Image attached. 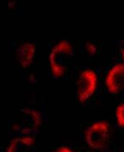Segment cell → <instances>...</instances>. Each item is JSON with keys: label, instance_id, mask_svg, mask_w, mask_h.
Returning a JSON list of instances; mask_svg holds the SVG:
<instances>
[{"label": "cell", "instance_id": "52a82bcc", "mask_svg": "<svg viewBox=\"0 0 124 152\" xmlns=\"http://www.w3.org/2000/svg\"><path fill=\"white\" fill-rule=\"evenodd\" d=\"M116 118L117 124L124 128V102L118 104L116 108Z\"/></svg>", "mask_w": 124, "mask_h": 152}, {"label": "cell", "instance_id": "3957f363", "mask_svg": "<svg viewBox=\"0 0 124 152\" xmlns=\"http://www.w3.org/2000/svg\"><path fill=\"white\" fill-rule=\"evenodd\" d=\"M98 78L92 69H85L80 72L76 83V96L80 102H85L92 97L97 90Z\"/></svg>", "mask_w": 124, "mask_h": 152}, {"label": "cell", "instance_id": "7a4b0ae2", "mask_svg": "<svg viewBox=\"0 0 124 152\" xmlns=\"http://www.w3.org/2000/svg\"><path fill=\"white\" fill-rule=\"evenodd\" d=\"M109 124L106 121L93 122L85 132V140L89 146L102 150L109 140Z\"/></svg>", "mask_w": 124, "mask_h": 152}, {"label": "cell", "instance_id": "5b68a950", "mask_svg": "<svg viewBox=\"0 0 124 152\" xmlns=\"http://www.w3.org/2000/svg\"><path fill=\"white\" fill-rule=\"evenodd\" d=\"M35 146V138L24 135L13 139L7 147L6 152H33Z\"/></svg>", "mask_w": 124, "mask_h": 152}, {"label": "cell", "instance_id": "ba28073f", "mask_svg": "<svg viewBox=\"0 0 124 152\" xmlns=\"http://www.w3.org/2000/svg\"><path fill=\"white\" fill-rule=\"evenodd\" d=\"M54 152H74V151L67 145H61L56 148Z\"/></svg>", "mask_w": 124, "mask_h": 152}, {"label": "cell", "instance_id": "9c48e42d", "mask_svg": "<svg viewBox=\"0 0 124 152\" xmlns=\"http://www.w3.org/2000/svg\"><path fill=\"white\" fill-rule=\"evenodd\" d=\"M118 49H119L120 53L123 56V58L124 59V40L120 41L119 45H118Z\"/></svg>", "mask_w": 124, "mask_h": 152}, {"label": "cell", "instance_id": "8992f818", "mask_svg": "<svg viewBox=\"0 0 124 152\" xmlns=\"http://www.w3.org/2000/svg\"><path fill=\"white\" fill-rule=\"evenodd\" d=\"M35 52V47L31 43H25L21 46L18 55L19 61L24 67L30 65V64L32 62Z\"/></svg>", "mask_w": 124, "mask_h": 152}, {"label": "cell", "instance_id": "30bf717a", "mask_svg": "<svg viewBox=\"0 0 124 152\" xmlns=\"http://www.w3.org/2000/svg\"><path fill=\"white\" fill-rule=\"evenodd\" d=\"M87 152H92V151H87Z\"/></svg>", "mask_w": 124, "mask_h": 152}, {"label": "cell", "instance_id": "277c9868", "mask_svg": "<svg viewBox=\"0 0 124 152\" xmlns=\"http://www.w3.org/2000/svg\"><path fill=\"white\" fill-rule=\"evenodd\" d=\"M105 84L111 94H118L124 90V63H118L111 66L106 74Z\"/></svg>", "mask_w": 124, "mask_h": 152}, {"label": "cell", "instance_id": "6da1fadb", "mask_svg": "<svg viewBox=\"0 0 124 152\" xmlns=\"http://www.w3.org/2000/svg\"><path fill=\"white\" fill-rule=\"evenodd\" d=\"M74 49L68 40L60 41L51 49L49 56V69L55 77L65 75L74 57Z\"/></svg>", "mask_w": 124, "mask_h": 152}]
</instances>
